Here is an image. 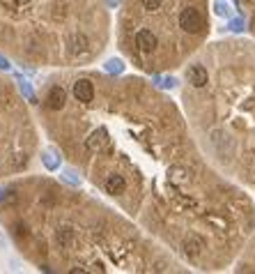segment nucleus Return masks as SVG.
<instances>
[{
  "instance_id": "nucleus-1",
  "label": "nucleus",
  "mask_w": 255,
  "mask_h": 274,
  "mask_svg": "<svg viewBox=\"0 0 255 274\" xmlns=\"http://www.w3.org/2000/svg\"><path fill=\"white\" fill-rule=\"evenodd\" d=\"M33 106L60 154L182 263L198 272L234 265L255 230L253 201L207 159L163 90L74 67L51 71Z\"/></svg>"
},
{
  "instance_id": "nucleus-2",
  "label": "nucleus",
  "mask_w": 255,
  "mask_h": 274,
  "mask_svg": "<svg viewBox=\"0 0 255 274\" xmlns=\"http://www.w3.org/2000/svg\"><path fill=\"white\" fill-rule=\"evenodd\" d=\"M0 219L23 258L44 272H189L166 244L92 194L46 175L0 189Z\"/></svg>"
},
{
  "instance_id": "nucleus-3",
  "label": "nucleus",
  "mask_w": 255,
  "mask_h": 274,
  "mask_svg": "<svg viewBox=\"0 0 255 274\" xmlns=\"http://www.w3.org/2000/svg\"><path fill=\"white\" fill-rule=\"evenodd\" d=\"M182 111L205 157L255 189V44L223 39L189 60Z\"/></svg>"
},
{
  "instance_id": "nucleus-4",
  "label": "nucleus",
  "mask_w": 255,
  "mask_h": 274,
  "mask_svg": "<svg viewBox=\"0 0 255 274\" xmlns=\"http://www.w3.org/2000/svg\"><path fill=\"white\" fill-rule=\"evenodd\" d=\"M110 44V0H0V53L19 65L87 67Z\"/></svg>"
},
{
  "instance_id": "nucleus-5",
  "label": "nucleus",
  "mask_w": 255,
  "mask_h": 274,
  "mask_svg": "<svg viewBox=\"0 0 255 274\" xmlns=\"http://www.w3.org/2000/svg\"><path fill=\"white\" fill-rule=\"evenodd\" d=\"M209 33V0H122L115 21L117 49L152 76L186 65Z\"/></svg>"
},
{
  "instance_id": "nucleus-6",
  "label": "nucleus",
  "mask_w": 255,
  "mask_h": 274,
  "mask_svg": "<svg viewBox=\"0 0 255 274\" xmlns=\"http://www.w3.org/2000/svg\"><path fill=\"white\" fill-rule=\"evenodd\" d=\"M39 152V129L21 88L0 69V177L17 175Z\"/></svg>"
},
{
  "instance_id": "nucleus-7",
  "label": "nucleus",
  "mask_w": 255,
  "mask_h": 274,
  "mask_svg": "<svg viewBox=\"0 0 255 274\" xmlns=\"http://www.w3.org/2000/svg\"><path fill=\"white\" fill-rule=\"evenodd\" d=\"M42 161L49 170H58L60 168V150L53 152V150H42Z\"/></svg>"
},
{
  "instance_id": "nucleus-8",
  "label": "nucleus",
  "mask_w": 255,
  "mask_h": 274,
  "mask_svg": "<svg viewBox=\"0 0 255 274\" xmlns=\"http://www.w3.org/2000/svg\"><path fill=\"white\" fill-rule=\"evenodd\" d=\"M103 69L108 71V74H124V62L122 60H108L106 62V67H103Z\"/></svg>"
},
{
  "instance_id": "nucleus-9",
  "label": "nucleus",
  "mask_w": 255,
  "mask_h": 274,
  "mask_svg": "<svg viewBox=\"0 0 255 274\" xmlns=\"http://www.w3.org/2000/svg\"><path fill=\"white\" fill-rule=\"evenodd\" d=\"M214 12H216L218 17H225V19H230V14H232V12H230V5H225L223 0L214 3Z\"/></svg>"
}]
</instances>
